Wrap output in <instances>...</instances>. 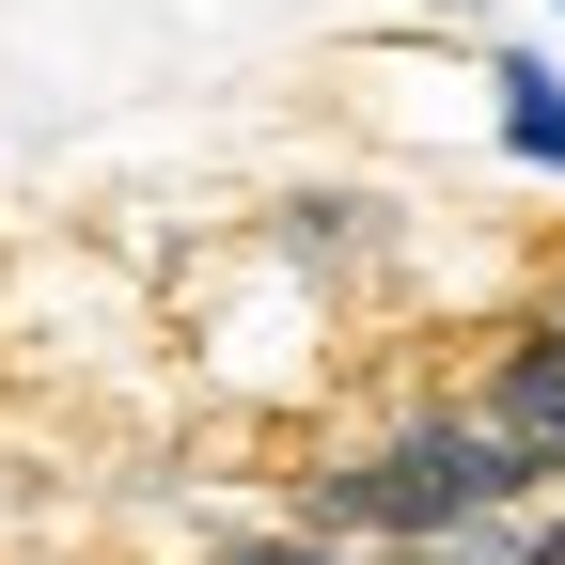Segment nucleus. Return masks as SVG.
<instances>
[{"instance_id": "4", "label": "nucleus", "mask_w": 565, "mask_h": 565, "mask_svg": "<svg viewBox=\"0 0 565 565\" xmlns=\"http://www.w3.org/2000/svg\"><path fill=\"white\" fill-rule=\"evenodd\" d=\"M221 565H330V550H315V534H236Z\"/></svg>"}, {"instance_id": "1", "label": "nucleus", "mask_w": 565, "mask_h": 565, "mask_svg": "<svg viewBox=\"0 0 565 565\" xmlns=\"http://www.w3.org/2000/svg\"><path fill=\"white\" fill-rule=\"evenodd\" d=\"M534 487H550V471H519L471 408H393L362 456L299 471V534H315V550H345V534H377V550H456V534H487V519H519Z\"/></svg>"}, {"instance_id": "5", "label": "nucleus", "mask_w": 565, "mask_h": 565, "mask_svg": "<svg viewBox=\"0 0 565 565\" xmlns=\"http://www.w3.org/2000/svg\"><path fill=\"white\" fill-rule=\"evenodd\" d=\"M377 565H471V550H377Z\"/></svg>"}, {"instance_id": "3", "label": "nucleus", "mask_w": 565, "mask_h": 565, "mask_svg": "<svg viewBox=\"0 0 565 565\" xmlns=\"http://www.w3.org/2000/svg\"><path fill=\"white\" fill-rule=\"evenodd\" d=\"M487 95H503V141H519V158H534V173H565V79H550V63H503Z\"/></svg>"}, {"instance_id": "2", "label": "nucleus", "mask_w": 565, "mask_h": 565, "mask_svg": "<svg viewBox=\"0 0 565 565\" xmlns=\"http://www.w3.org/2000/svg\"><path fill=\"white\" fill-rule=\"evenodd\" d=\"M471 424H487L519 471H550V487H565V315H550V330H503V362H487Z\"/></svg>"}]
</instances>
